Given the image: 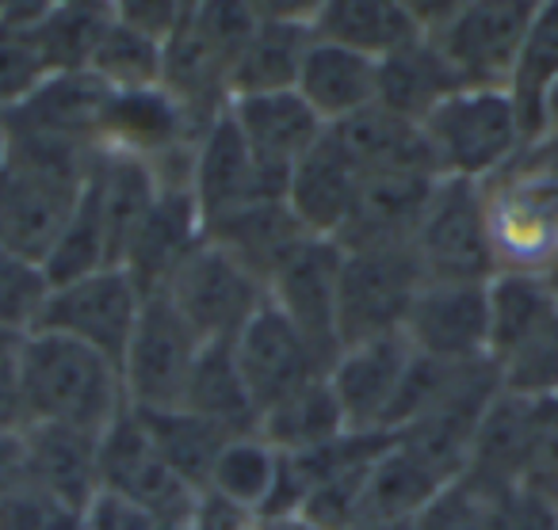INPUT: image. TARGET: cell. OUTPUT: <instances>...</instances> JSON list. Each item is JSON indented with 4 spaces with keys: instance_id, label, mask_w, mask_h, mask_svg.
I'll return each mask as SVG.
<instances>
[{
    "instance_id": "obj_38",
    "label": "cell",
    "mask_w": 558,
    "mask_h": 530,
    "mask_svg": "<svg viewBox=\"0 0 558 530\" xmlns=\"http://www.w3.org/2000/svg\"><path fill=\"white\" fill-rule=\"evenodd\" d=\"M276 469H279V454L260 435H233L218 451L207 489L256 515L264 500H268Z\"/></svg>"
},
{
    "instance_id": "obj_35",
    "label": "cell",
    "mask_w": 558,
    "mask_h": 530,
    "mask_svg": "<svg viewBox=\"0 0 558 530\" xmlns=\"http://www.w3.org/2000/svg\"><path fill=\"white\" fill-rule=\"evenodd\" d=\"M111 12L116 9H108V4H54L32 32H20V35H27V42L43 58L47 73L88 70L93 50L100 42L104 27H108Z\"/></svg>"
},
{
    "instance_id": "obj_43",
    "label": "cell",
    "mask_w": 558,
    "mask_h": 530,
    "mask_svg": "<svg viewBox=\"0 0 558 530\" xmlns=\"http://www.w3.org/2000/svg\"><path fill=\"white\" fill-rule=\"evenodd\" d=\"M524 484L558 507V397L535 400V431Z\"/></svg>"
},
{
    "instance_id": "obj_41",
    "label": "cell",
    "mask_w": 558,
    "mask_h": 530,
    "mask_svg": "<svg viewBox=\"0 0 558 530\" xmlns=\"http://www.w3.org/2000/svg\"><path fill=\"white\" fill-rule=\"evenodd\" d=\"M0 530H81V515L65 511L47 489L20 473L0 496Z\"/></svg>"
},
{
    "instance_id": "obj_42",
    "label": "cell",
    "mask_w": 558,
    "mask_h": 530,
    "mask_svg": "<svg viewBox=\"0 0 558 530\" xmlns=\"http://www.w3.org/2000/svg\"><path fill=\"white\" fill-rule=\"evenodd\" d=\"M413 530H489V500L456 477L421 507Z\"/></svg>"
},
{
    "instance_id": "obj_5",
    "label": "cell",
    "mask_w": 558,
    "mask_h": 530,
    "mask_svg": "<svg viewBox=\"0 0 558 530\" xmlns=\"http://www.w3.org/2000/svg\"><path fill=\"white\" fill-rule=\"evenodd\" d=\"M482 202L497 271L547 275L558 260V187L512 161L482 184Z\"/></svg>"
},
{
    "instance_id": "obj_29",
    "label": "cell",
    "mask_w": 558,
    "mask_h": 530,
    "mask_svg": "<svg viewBox=\"0 0 558 530\" xmlns=\"http://www.w3.org/2000/svg\"><path fill=\"white\" fill-rule=\"evenodd\" d=\"M306 237H311V233L295 222V214H291L283 199L256 202V207L241 210V214L226 218V222H218L207 230V241H215V245L226 248L233 260L245 263V268L264 283V291H268L271 271L283 263V256Z\"/></svg>"
},
{
    "instance_id": "obj_54",
    "label": "cell",
    "mask_w": 558,
    "mask_h": 530,
    "mask_svg": "<svg viewBox=\"0 0 558 530\" xmlns=\"http://www.w3.org/2000/svg\"><path fill=\"white\" fill-rule=\"evenodd\" d=\"M0 164H4V134H0Z\"/></svg>"
},
{
    "instance_id": "obj_15",
    "label": "cell",
    "mask_w": 558,
    "mask_h": 530,
    "mask_svg": "<svg viewBox=\"0 0 558 530\" xmlns=\"http://www.w3.org/2000/svg\"><path fill=\"white\" fill-rule=\"evenodd\" d=\"M413 355L417 352H413L402 332L341 347V355L333 359L326 378H329V385H333L337 405H341L349 431L390 435L387 423L398 405L405 374H410Z\"/></svg>"
},
{
    "instance_id": "obj_30",
    "label": "cell",
    "mask_w": 558,
    "mask_h": 530,
    "mask_svg": "<svg viewBox=\"0 0 558 530\" xmlns=\"http://www.w3.org/2000/svg\"><path fill=\"white\" fill-rule=\"evenodd\" d=\"M489 306V359L501 367L520 352L550 317L558 313V298L547 275H512L497 271L486 283Z\"/></svg>"
},
{
    "instance_id": "obj_28",
    "label": "cell",
    "mask_w": 558,
    "mask_h": 530,
    "mask_svg": "<svg viewBox=\"0 0 558 530\" xmlns=\"http://www.w3.org/2000/svg\"><path fill=\"white\" fill-rule=\"evenodd\" d=\"M184 412L199 416V420L222 428L226 435H256L260 428V412H256L253 397H248L245 382H241L238 359H233V344L218 340V344H203L199 359L192 367L184 390Z\"/></svg>"
},
{
    "instance_id": "obj_16",
    "label": "cell",
    "mask_w": 558,
    "mask_h": 530,
    "mask_svg": "<svg viewBox=\"0 0 558 530\" xmlns=\"http://www.w3.org/2000/svg\"><path fill=\"white\" fill-rule=\"evenodd\" d=\"M402 336L440 362L489 359L486 283H425L405 313Z\"/></svg>"
},
{
    "instance_id": "obj_10",
    "label": "cell",
    "mask_w": 558,
    "mask_h": 530,
    "mask_svg": "<svg viewBox=\"0 0 558 530\" xmlns=\"http://www.w3.org/2000/svg\"><path fill=\"white\" fill-rule=\"evenodd\" d=\"M341 263L344 248L337 241L306 237L283 256V263L268 279V301L311 344V352L318 355L326 374L337 355H341V329H337Z\"/></svg>"
},
{
    "instance_id": "obj_47",
    "label": "cell",
    "mask_w": 558,
    "mask_h": 530,
    "mask_svg": "<svg viewBox=\"0 0 558 530\" xmlns=\"http://www.w3.org/2000/svg\"><path fill=\"white\" fill-rule=\"evenodd\" d=\"M187 530H256V515L245 511L241 504H233V500L218 496V492L203 489L195 496V511Z\"/></svg>"
},
{
    "instance_id": "obj_36",
    "label": "cell",
    "mask_w": 558,
    "mask_h": 530,
    "mask_svg": "<svg viewBox=\"0 0 558 530\" xmlns=\"http://www.w3.org/2000/svg\"><path fill=\"white\" fill-rule=\"evenodd\" d=\"M161 70L165 42L142 35L138 27L123 24L111 12L108 27H104L100 42L93 50L88 73H96L111 93H146V88H161Z\"/></svg>"
},
{
    "instance_id": "obj_37",
    "label": "cell",
    "mask_w": 558,
    "mask_h": 530,
    "mask_svg": "<svg viewBox=\"0 0 558 530\" xmlns=\"http://www.w3.org/2000/svg\"><path fill=\"white\" fill-rule=\"evenodd\" d=\"M558 77V0L535 4V20L527 27V39L520 47L517 70L509 81V96L517 103L524 138H539V100L547 85Z\"/></svg>"
},
{
    "instance_id": "obj_17",
    "label": "cell",
    "mask_w": 558,
    "mask_h": 530,
    "mask_svg": "<svg viewBox=\"0 0 558 530\" xmlns=\"http://www.w3.org/2000/svg\"><path fill=\"white\" fill-rule=\"evenodd\" d=\"M111 88L96 73H47L20 103L0 115V131L9 134H47V138L100 146L104 119L111 108Z\"/></svg>"
},
{
    "instance_id": "obj_6",
    "label": "cell",
    "mask_w": 558,
    "mask_h": 530,
    "mask_svg": "<svg viewBox=\"0 0 558 530\" xmlns=\"http://www.w3.org/2000/svg\"><path fill=\"white\" fill-rule=\"evenodd\" d=\"M425 283H489L497 275L482 184L436 180L433 199L410 241Z\"/></svg>"
},
{
    "instance_id": "obj_55",
    "label": "cell",
    "mask_w": 558,
    "mask_h": 530,
    "mask_svg": "<svg viewBox=\"0 0 558 530\" xmlns=\"http://www.w3.org/2000/svg\"><path fill=\"white\" fill-rule=\"evenodd\" d=\"M0 115H4V108H0Z\"/></svg>"
},
{
    "instance_id": "obj_21",
    "label": "cell",
    "mask_w": 558,
    "mask_h": 530,
    "mask_svg": "<svg viewBox=\"0 0 558 530\" xmlns=\"http://www.w3.org/2000/svg\"><path fill=\"white\" fill-rule=\"evenodd\" d=\"M360 184H364L360 169L349 161L341 141L326 131V138L295 164V172L288 180V192H283V202H288L295 222L311 237L337 241L352 218Z\"/></svg>"
},
{
    "instance_id": "obj_19",
    "label": "cell",
    "mask_w": 558,
    "mask_h": 530,
    "mask_svg": "<svg viewBox=\"0 0 558 530\" xmlns=\"http://www.w3.org/2000/svg\"><path fill=\"white\" fill-rule=\"evenodd\" d=\"M314 42V9H256V27L233 54L226 93L230 100L268 93H295L303 58Z\"/></svg>"
},
{
    "instance_id": "obj_31",
    "label": "cell",
    "mask_w": 558,
    "mask_h": 530,
    "mask_svg": "<svg viewBox=\"0 0 558 530\" xmlns=\"http://www.w3.org/2000/svg\"><path fill=\"white\" fill-rule=\"evenodd\" d=\"M456 73L440 58V50L421 35L417 42L395 50L390 58L379 62V100L387 111L410 119V123H425V115L444 100V96L459 93Z\"/></svg>"
},
{
    "instance_id": "obj_51",
    "label": "cell",
    "mask_w": 558,
    "mask_h": 530,
    "mask_svg": "<svg viewBox=\"0 0 558 530\" xmlns=\"http://www.w3.org/2000/svg\"><path fill=\"white\" fill-rule=\"evenodd\" d=\"M256 530H318L314 522H306L303 515H291V519H271V522H256Z\"/></svg>"
},
{
    "instance_id": "obj_39",
    "label": "cell",
    "mask_w": 558,
    "mask_h": 530,
    "mask_svg": "<svg viewBox=\"0 0 558 530\" xmlns=\"http://www.w3.org/2000/svg\"><path fill=\"white\" fill-rule=\"evenodd\" d=\"M50 279L43 263L0 245V336L24 340L39 329L43 309L50 301Z\"/></svg>"
},
{
    "instance_id": "obj_18",
    "label": "cell",
    "mask_w": 558,
    "mask_h": 530,
    "mask_svg": "<svg viewBox=\"0 0 558 530\" xmlns=\"http://www.w3.org/2000/svg\"><path fill=\"white\" fill-rule=\"evenodd\" d=\"M226 115L233 119L245 146L253 149L256 164L288 192V180L295 164L326 138L329 126L306 108L299 93H268L241 96L226 103Z\"/></svg>"
},
{
    "instance_id": "obj_48",
    "label": "cell",
    "mask_w": 558,
    "mask_h": 530,
    "mask_svg": "<svg viewBox=\"0 0 558 530\" xmlns=\"http://www.w3.org/2000/svg\"><path fill=\"white\" fill-rule=\"evenodd\" d=\"M532 176L547 180L550 187H558V131H543L539 138H532L517 157Z\"/></svg>"
},
{
    "instance_id": "obj_46",
    "label": "cell",
    "mask_w": 558,
    "mask_h": 530,
    "mask_svg": "<svg viewBox=\"0 0 558 530\" xmlns=\"http://www.w3.org/2000/svg\"><path fill=\"white\" fill-rule=\"evenodd\" d=\"M32 428L24 374H20V340L0 336V435H24Z\"/></svg>"
},
{
    "instance_id": "obj_50",
    "label": "cell",
    "mask_w": 558,
    "mask_h": 530,
    "mask_svg": "<svg viewBox=\"0 0 558 530\" xmlns=\"http://www.w3.org/2000/svg\"><path fill=\"white\" fill-rule=\"evenodd\" d=\"M543 131H558V77L550 81L539 100V134Z\"/></svg>"
},
{
    "instance_id": "obj_34",
    "label": "cell",
    "mask_w": 558,
    "mask_h": 530,
    "mask_svg": "<svg viewBox=\"0 0 558 530\" xmlns=\"http://www.w3.org/2000/svg\"><path fill=\"white\" fill-rule=\"evenodd\" d=\"M134 416L142 420V428H146L149 443L165 458V466L184 484H192L195 492L207 489L215 458L230 443V435L222 428H215V423L184 412V408H172V412H134Z\"/></svg>"
},
{
    "instance_id": "obj_22",
    "label": "cell",
    "mask_w": 558,
    "mask_h": 530,
    "mask_svg": "<svg viewBox=\"0 0 558 530\" xmlns=\"http://www.w3.org/2000/svg\"><path fill=\"white\" fill-rule=\"evenodd\" d=\"M433 172H379V176H364L352 207L349 225L341 230L337 245L344 252L352 248H395L410 245L413 230H417L421 214H425L428 199L436 187Z\"/></svg>"
},
{
    "instance_id": "obj_9",
    "label": "cell",
    "mask_w": 558,
    "mask_h": 530,
    "mask_svg": "<svg viewBox=\"0 0 558 530\" xmlns=\"http://www.w3.org/2000/svg\"><path fill=\"white\" fill-rule=\"evenodd\" d=\"M161 294L177 306V313L203 344H218V340L233 344V336L245 329L248 317L268 301L260 279L241 260H233L226 248H218L215 241H203L180 263Z\"/></svg>"
},
{
    "instance_id": "obj_26",
    "label": "cell",
    "mask_w": 558,
    "mask_h": 530,
    "mask_svg": "<svg viewBox=\"0 0 558 530\" xmlns=\"http://www.w3.org/2000/svg\"><path fill=\"white\" fill-rule=\"evenodd\" d=\"M329 134L341 141L360 176H379V172H433L436 176L421 123L395 115L383 103H372L360 115L329 126Z\"/></svg>"
},
{
    "instance_id": "obj_27",
    "label": "cell",
    "mask_w": 558,
    "mask_h": 530,
    "mask_svg": "<svg viewBox=\"0 0 558 530\" xmlns=\"http://www.w3.org/2000/svg\"><path fill=\"white\" fill-rule=\"evenodd\" d=\"M314 35L383 62L395 50L417 42L425 32H421L413 4H398V0H329V4L314 9Z\"/></svg>"
},
{
    "instance_id": "obj_24",
    "label": "cell",
    "mask_w": 558,
    "mask_h": 530,
    "mask_svg": "<svg viewBox=\"0 0 558 530\" xmlns=\"http://www.w3.org/2000/svg\"><path fill=\"white\" fill-rule=\"evenodd\" d=\"M24 443V477L47 489L65 511L85 515L100 484V435L58 428V423H32L20 435Z\"/></svg>"
},
{
    "instance_id": "obj_40",
    "label": "cell",
    "mask_w": 558,
    "mask_h": 530,
    "mask_svg": "<svg viewBox=\"0 0 558 530\" xmlns=\"http://www.w3.org/2000/svg\"><path fill=\"white\" fill-rule=\"evenodd\" d=\"M501 390L524 400L558 397V313L501 367Z\"/></svg>"
},
{
    "instance_id": "obj_32",
    "label": "cell",
    "mask_w": 558,
    "mask_h": 530,
    "mask_svg": "<svg viewBox=\"0 0 558 530\" xmlns=\"http://www.w3.org/2000/svg\"><path fill=\"white\" fill-rule=\"evenodd\" d=\"M349 431L344 412L337 405V393L329 378H314L288 400H279L276 408L260 416L256 435L271 446L276 454H311L318 446L333 443Z\"/></svg>"
},
{
    "instance_id": "obj_45",
    "label": "cell",
    "mask_w": 558,
    "mask_h": 530,
    "mask_svg": "<svg viewBox=\"0 0 558 530\" xmlns=\"http://www.w3.org/2000/svg\"><path fill=\"white\" fill-rule=\"evenodd\" d=\"M81 530H184V527H172L169 519L154 515L149 507L100 489L93 504L85 507V515H81Z\"/></svg>"
},
{
    "instance_id": "obj_13",
    "label": "cell",
    "mask_w": 558,
    "mask_h": 530,
    "mask_svg": "<svg viewBox=\"0 0 558 530\" xmlns=\"http://www.w3.org/2000/svg\"><path fill=\"white\" fill-rule=\"evenodd\" d=\"M192 195L203 218V237H207L210 225L226 222L256 202L283 199V187L256 164L253 149L245 146L233 119L222 111L195 146Z\"/></svg>"
},
{
    "instance_id": "obj_7",
    "label": "cell",
    "mask_w": 558,
    "mask_h": 530,
    "mask_svg": "<svg viewBox=\"0 0 558 530\" xmlns=\"http://www.w3.org/2000/svg\"><path fill=\"white\" fill-rule=\"evenodd\" d=\"M203 340L187 329L165 294H149L142 301L138 324L131 332L119 370L131 412H172L184 405V390L192 367L199 359Z\"/></svg>"
},
{
    "instance_id": "obj_49",
    "label": "cell",
    "mask_w": 558,
    "mask_h": 530,
    "mask_svg": "<svg viewBox=\"0 0 558 530\" xmlns=\"http://www.w3.org/2000/svg\"><path fill=\"white\" fill-rule=\"evenodd\" d=\"M20 473H24V443L20 435H0V496Z\"/></svg>"
},
{
    "instance_id": "obj_20",
    "label": "cell",
    "mask_w": 558,
    "mask_h": 530,
    "mask_svg": "<svg viewBox=\"0 0 558 530\" xmlns=\"http://www.w3.org/2000/svg\"><path fill=\"white\" fill-rule=\"evenodd\" d=\"M203 241L207 237H203V218L199 207H195L192 187H161L154 210L142 222V230L134 233L119 268L134 279L142 298H149V294H161L169 286L177 268Z\"/></svg>"
},
{
    "instance_id": "obj_52",
    "label": "cell",
    "mask_w": 558,
    "mask_h": 530,
    "mask_svg": "<svg viewBox=\"0 0 558 530\" xmlns=\"http://www.w3.org/2000/svg\"><path fill=\"white\" fill-rule=\"evenodd\" d=\"M356 530H413V522H360Z\"/></svg>"
},
{
    "instance_id": "obj_1",
    "label": "cell",
    "mask_w": 558,
    "mask_h": 530,
    "mask_svg": "<svg viewBox=\"0 0 558 530\" xmlns=\"http://www.w3.org/2000/svg\"><path fill=\"white\" fill-rule=\"evenodd\" d=\"M0 134V245L35 263H47L50 248L58 245L85 195L100 146L47 134Z\"/></svg>"
},
{
    "instance_id": "obj_33",
    "label": "cell",
    "mask_w": 558,
    "mask_h": 530,
    "mask_svg": "<svg viewBox=\"0 0 558 530\" xmlns=\"http://www.w3.org/2000/svg\"><path fill=\"white\" fill-rule=\"evenodd\" d=\"M444 477L433 466L410 454L402 443H390L372 466L364 489V507H360V522H413L421 507L444 489Z\"/></svg>"
},
{
    "instance_id": "obj_25",
    "label": "cell",
    "mask_w": 558,
    "mask_h": 530,
    "mask_svg": "<svg viewBox=\"0 0 558 530\" xmlns=\"http://www.w3.org/2000/svg\"><path fill=\"white\" fill-rule=\"evenodd\" d=\"M295 93L322 123L337 126L379 100V62L314 35Z\"/></svg>"
},
{
    "instance_id": "obj_14",
    "label": "cell",
    "mask_w": 558,
    "mask_h": 530,
    "mask_svg": "<svg viewBox=\"0 0 558 530\" xmlns=\"http://www.w3.org/2000/svg\"><path fill=\"white\" fill-rule=\"evenodd\" d=\"M233 359L260 416L303 385H311L314 378H326V367L311 352V344L291 329V321L271 301H264L248 317L245 329L233 336Z\"/></svg>"
},
{
    "instance_id": "obj_53",
    "label": "cell",
    "mask_w": 558,
    "mask_h": 530,
    "mask_svg": "<svg viewBox=\"0 0 558 530\" xmlns=\"http://www.w3.org/2000/svg\"><path fill=\"white\" fill-rule=\"evenodd\" d=\"M547 283H550V291H555V298H558V260L550 263V271H547Z\"/></svg>"
},
{
    "instance_id": "obj_11",
    "label": "cell",
    "mask_w": 558,
    "mask_h": 530,
    "mask_svg": "<svg viewBox=\"0 0 558 530\" xmlns=\"http://www.w3.org/2000/svg\"><path fill=\"white\" fill-rule=\"evenodd\" d=\"M142 301L146 298L123 268H104L77 283L54 286L35 332L70 336L119 362L131 344L134 324H138Z\"/></svg>"
},
{
    "instance_id": "obj_3",
    "label": "cell",
    "mask_w": 558,
    "mask_h": 530,
    "mask_svg": "<svg viewBox=\"0 0 558 530\" xmlns=\"http://www.w3.org/2000/svg\"><path fill=\"white\" fill-rule=\"evenodd\" d=\"M440 180L486 184L509 169L527 146L509 88H459L444 96L421 123Z\"/></svg>"
},
{
    "instance_id": "obj_8",
    "label": "cell",
    "mask_w": 558,
    "mask_h": 530,
    "mask_svg": "<svg viewBox=\"0 0 558 530\" xmlns=\"http://www.w3.org/2000/svg\"><path fill=\"white\" fill-rule=\"evenodd\" d=\"M421 286H425V271L410 245L344 252L341 298H337L341 347L402 332Z\"/></svg>"
},
{
    "instance_id": "obj_2",
    "label": "cell",
    "mask_w": 558,
    "mask_h": 530,
    "mask_svg": "<svg viewBox=\"0 0 558 530\" xmlns=\"http://www.w3.org/2000/svg\"><path fill=\"white\" fill-rule=\"evenodd\" d=\"M20 374L32 423H58L104 439L131 408L119 362L58 332L20 340Z\"/></svg>"
},
{
    "instance_id": "obj_4",
    "label": "cell",
    "mask_w": 558,
    "mask_h": 530,
    "mask_svg": "<svg viewBox=\"0 0 558 530\" xmlns=\"http://www.w3.org/2000/svg\"><path fill=\"white\" fill-rule=\"evenodd\" d=\"M425 39L463 88H509L520 47L535 20L532 0H474L417 9Z\"/></svg>"
},
{
    "instance_id": "obj_12",
    "label": "cell",
    "mask_w": 558,
    "mask_h": 530,
    "mask_svg": "<svg viewBox=\"0 0 558 530\" xmlns=\"http://www.w3.org/2000/svg\"><path fill=\"white\" fill-rule=\"evenodd\" d=\"M100 484L108 492H116V496H126L134 504L149 507L154 515H161L172 527L184 530L192 522L195 496H199L192 484H184L165 466V458L149 443L146 428H142V420L131 408L100 439Z\"/></svg>"
},
{
    "instance_id": "obj_44",
    "label": "cell",
    "mask_w": 558,
    "mask_h": 530,
    "mask_svg": "<svg viewBox=\"0 0 558 530\" xmlns=\"http://www.w3.org/2000/svg\"><path fill=\"white\" fill-rule=\"evenodd\" d=\"M489 530H558V507L535 489L520 484L489 500Z\"/></svg>"
},
{
    "instance_id": "obj_23",
    "label": "cell",
    "mask_w": 558,
    "mask_h": 530,
    "mask_svg": "<svg viewBox=\"0 0 558 530\" xmlns=\"http://www.w3.org/2000/svg\"><path fill=\"white\" fill-rule=\"evenodd\" d=\"M532 431L535 400L512 397V393L501 390L471 439L463 481L486 500H497L501 492L520 489L527 473V454H532Z\"/></svg>"
}]
</instances>
